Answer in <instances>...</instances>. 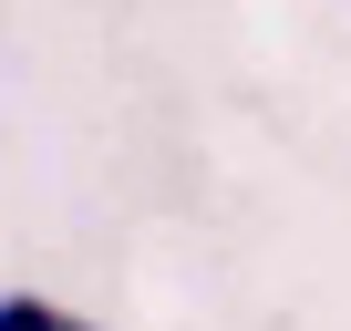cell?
<instances>
[{
    "mask_svg": "<svg viewBox=\"0 0 351 331\" xmlns=\"http://www.w3.org/2000/svg\"><path fill=\"white\" fill-rule=\"evenodd\" d=\"M73 310H52V300H0V331H62Z\"/></svg>",
    "mask_w": 351,
    "mask_h": 331,
    "instance_id": "6da1fadb",
    "label": "cell"
}]
</instances>
